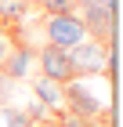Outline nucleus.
Listing matches in <instances>:
<instances>
[{
    "mask_svg": "<svg viewBox=\"0 0 123 127\" xmlns=\"http://www.w3.org/2000/svg\"><path fill=\"white\" fill-rule=\"evenodd\" d=\"M109 84L112 80H101L98 91L87 84V76H76L65 84V113H76V116H105L109 113Z\"/></svg>",
    "mask_w": 123,
    "mask_h": 127,
    "instance_id": "1",
    "label": "nucleus"
},
{
    "mask_svg": "<svg viewBox=\"0 0 123 127\" xmlns=\"http://www.w3.org/2000/svg\"><path fill=\"white\" fill-rule=\"evenodd\" d=\"M69 62H73L76 76H105V80H112V47L98 44L94 36H87L76 47H69Z\"/></svg>",
    "mask_w": 123,
    "mask_h": 127,
    "instance_id": "2",
    "label": "nucleus"
},
{
    "mask_svg": "<svg viewBox=\"0 0 123 127\" xmlns=\"http://www.w3.org/2000/svg\"><path fill=\"white\" fill-rule=\"evenodd\" d=\"M47 44L51 47H62V51H69V47H76L80 40H87V26H83V18H80V11H69V15H47Z\"/></svg>",
    "mask_w": 123,
    "mask_h": 127,
    "instance_id": "3",
    "label": "nucleus"
},
{
    "mask_svg": "<svg viewBox=\"0 0 123 127\" xmlns=\"http://www.w3.org/2000/svg\"><path fill=\"white\" fill-rule=\"evenodd\" d=\"M80 18L87 26V36H94L98 44L112 47V22H116V0H91L80 7Z\"/></svg>",
    "mask_w": 123,
    "mask_h": 127,
    "instance_id": "4",
    "label": "nucleus"
},
{
    "mask_svg": "<svg viewBox=\"0 0 123 127\" xmlns=\"http://www.w3.org/2000/svg\"><path fill=\"white\" fill-rule=\"evenodd\" d=\"M36 65H40V76H47V80H54V84H62L65 87L69 80H76V73H73V62H69V51H62V47H40L36 51Z\"/></svg>",
    "mask_w": 123,
    "mask_h": 127,
    "instance_id": "5",
    "label": "nucleus"
},
{
    "mask_svg": "<svg viewBox=\"0 0 123 127\" xmlns=\"http://www.w3.org/2000/svg\"><path fill=\"white\" fill-rule=\"evenodd\" d=\"M29 87H33V98L36 102H44L47 105V113H65V87L62 84H54V80L47 76H36V80H29Z\"/></svg>",
    "mask_w": 123,
    "mask_h": 127,
    "instance_id": "6",
    "label": "nucleus"
},
{
    "mask_svg": "<svg viewBox=\"0 0 123 127\" xmlns=\"http://www.w3.org/2000/svg\"><path fill=\"white\" fill-rule=\"evenodd\" d=\"M33 62H36V55H33V47H25V44H15V51L7 55V62L0 65V73L7 80H15V84H22V80H29V69H33Z\"/></svg>",
    "mask_w": 123,
    "mask_h": 127,
    "instance_id": "7",
    "label": "nucleus"
},
{
    "mask_svg": "<svg viewBox=\"0 0 123 127\" xmlns=\"http://www.w3.org/2000/svg\"><path fill=\"white\" fill-rule=\"evenodd\" d=\"M25 15H29V0H0V22H4V29H15Z\"/></svg>",
    "mask_w": 123,
    "mask_h": 127,
    "instance_id": "8",
    "label": "nucleus"
},
{
    "mask_svg": "<svg viewBox=\"0 0 123 127\" xmlns=\"http://www.w3.org/2000/svg\"><path fill=\"white\" fill-rule=\"evenodd\" d=\"M40 7L47 11V15H69V11H80L73 0H40Z\"/></svg>",
    "mask_w": 123,
    "mask_h": 127,
    "instance_id": "9",
    "label": "nucleus"
},
{
    "mask_svg": "<svg viewBox=\"0 0 123 127\" xmlns=\"http://www.w3.org/2000/svg\"><path fill=\"white\" fill-rule=\"evenodd\" d=\"M58 124H62V127H94V120L76 116V113H62V116H58Z\"/></svg>",
    "mask_w": 123,
    "mask_h": 127,
    "instance_id": "10",
    "label": "nucleus"
},
{
    "mask_svg": "<svg viewBox=\"0 0 123 127\" xmlns=\"http://www.w3.org/2000/svg\"><path fill=\"white\" fill-rule=\"evenodd\" d=\"M15 44H18V40L11 36L7 29H0V65L7 62V55H11V51H15Z\"/></svg>",
    "mask_w": 123,
    "mask_h": 127,
    "instance_id": "11",
    "label": "nucleus"
},
{
    "mask_svg": "<svg viewBox=\"0 0 123 127\" xmlns=\"http://www.w3.org/2000/svg\"><path fill=\"white\" fill-rule=\"evenodd\" d=\"M73 4H76V7H83V4H91V0H73Z\"/></svg>",
    "mask_w": 123,
    "mask_h": 127,
    "instance_id": "12",
    "label": "nucleus"
},
{
    "mask_svg": "<svg viewBox=\"0 0 123 127\" xmlns=\"http://www.w3.org/2000/svg\"><path fill=\"white\" fill-rule=\"evenodd\" d=\"M29 127H40V124H29Z\"/></svg>",
    "mask_w": 123,
    "mask_h": 127,
    "instance_id": "13",
    "label": "nucleus"
},
{
    "mask_svg": "<svg viewBox=\"0 0 123 127\" xmlns=\"http://www.w3.org/2000/svg\"><path fill=\"white\" fill-rule=\"evenodd\" d=\"M0 29H4V22H0Z\"/></svg>",
    "mask_w": 123,
    "mask_h": 127,
    "instance_id": "14",
    "label": "nucleus"
}]
</instances>
